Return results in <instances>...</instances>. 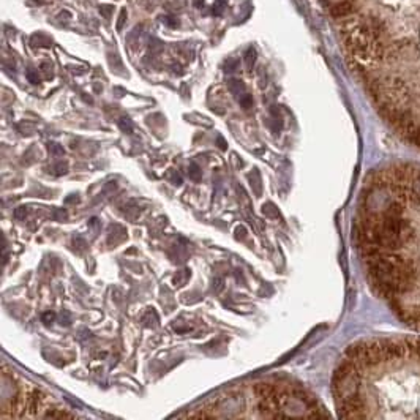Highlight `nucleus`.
Returning a JSON list of instances; mask_svg holds the SVG:
<instances>
[{"instance_id": "f257e3e1", "label": "nucleus", "mask_w": 420, "mask_h": 420, "mask_svg": "<svg viewBox=\"0 0 420 420\" xmlns=\"http://www.w3.org/2000/svg\"><path fill=\"white\" fill-rule=\"evenodd\" d=\"M378 294L420 330V171L392 168L366 188L354 228Z\"/></svg>"}, {"instance_id": "f03ea898", "label": "nucleus", "mask_w": 420, "mask_h": 420, "mask_svg": "<svg viewBox=\"0 0 420 420\" xmlns=\"http://www.w3.org/2000/svg\"><path fill=\"white\" fill-rule=\"evenodd\" d=\"M343 418H420V338L354 344L334 374Z\"/></svg>"}, {"instance_id": "7ed1b4c3", "label": "nucleus", "mask_w": 420, "mask_h": 420, "mask_svg": "<svg viewBox=\"0 0 420 420\" xmlns=\"http://www.w3.org/2000/svg\"><path fill=\"white\" fill-rule=\"evenodd\" d=\"M352 12H354V4L351 0H343V2H338L330 6V14L334 18H344L348 14H351Z\"/></svg>"}, {"instance_id": "20e7f679", "label": "nucleus", "mask_w": 420, "mask_h": 420, "mask_svg": "<svg viewBox=\"0 0 420 420\" xmlns=\"http://www.w3.org/2000/svg\"><path fill=\"white\" fill-rule=\"evenodd\" d=\"M278 390H280L278 386H272L268 382H261V384L254 386V394H256L258 398H268V396L275 395Z\"/></svg>"}, {"instance_id": "39448f33", "label": "nucleus", "mask_w": 420, "mask_h": 420, "mask_svg": "<svg viewBox=\"0 0 420 420\" xmlns=\"http://www.w3.org/2000/svg\"><path fill=\"white\" fill-rule=\"evenodd\" d=\"M228 88L231 90V94L242 96L245 94V84L238 79H229L228 81Z\"/></svg>"}, {"instance_id": "423d86ee", "label": "nucleus", "mask_w": 420, "mask_h": 420, "mask_svg": "<svg viewBox=\"0 0 420 420\" xmlns=\"http://www.w3.org/2000/svg\"><path fill=\"white\" fill-rule=\"evenodd\" d=\"M49 169V172L51 174H54V176H64V174H66L68 172V164L64 162H58V163H56V164H52V166H49L48 168Z\"/></svg>"}, {"instance_id": "0eeeda50", "label": "nucleus", "mask_w": 420, "mask_h": 420, "mask_svg": "<svg viewBox=\"0 0 420 420\" xmlns=\"http://www.w3.org/2000/svg\"><path fill=\"white\" fill-rule=\"evenodd\" d=\"M188 177L193 180V182H199V180H201V177H202V174H201V168H199L196 163H192L190 164V168H188Z\"/></svg>"}, {"instance_id": "6e6552de", "label": "nucleus", "mask_w": 420, "mask_h": 420, "mask_svg": "<svg viewBox=\"0 0 420 420\" xmlns=\"http://www.w3.org/2000/svg\"><path fill=\"white\" fill-rule=\"evenodd\" d=\"M48 152L52 156H62L65 154V150H64L62 146L57 144V142H48Z\"/></svg>"}, {"instance_id": "1a4fd4ad", "label": "nucleus", "mask_w": 420, "mask_h": 420, "mask_svg": "<svg viewBox=\"0 0 420 420\" xmlns=\"http://www.w3.org/2000/svg\"><path fill=\"white\" fill-rule=\"evenodd\" d=\"M188 276H190V272L186 268H184V270H178V272L176 274V276H174V284H177V286H182V284H185V282L188 280Z\"/></svg>"}, {"instance_id": "9d476101", "label": "nucleus", "mask_w": 420, "mask_h": 420, "mask_svg": "<svg viewBox=\"0 0 420 420\" xmlns=\"http://www.w3.org/2000/svg\"><path fill=\"white\" fill-rule=\"evenodd\" d=\"M250 184L253 185L256 194L261 193V178H259V172L258 171H253V174L250 176Z\"/></svg>"}, {"instance_id": "9b49d317", "label": "nucleus", "mask_w": 420, "mask_h": 420, "mask_svg": "<svg viewBox=\"0 0 420 420\" xmlns=\"http://www.w3.org/2000/svg\"><path fill=\"white\" fill-rule=\"evenodd\" d=\"M166 177L169 178V182H171L172 185H177V186H180L182 185V177H180V174L177 172V171H169L168 174H166Z\"/></svg>"}, {"instance_id": "f8f14e48", "label": "nucleus", "mask_w": 420, "mask_h": 420, "mask_svg": "<svg viewBox=\"0 0 420 420\" xmlns=\"http://www.w3.org/2000/svg\"><path fill=\"white\" fill-rule=\"evenodd\" d=\"M238 103H240V106H242L244 109H250V108L253 106V98H252V95L244 94L242 96H238Z\"/></svg>"}, {"instance_id": "ddd939ff", "label": "nucleus", "mask_w": 420, "mask_h": 420, "mask_svg": "<svg viewBox=\"0 0 420 420\" xmlns=\"http://www.w3.org/2000/svg\"><path fill=\"white\" fill-rule=\"evenodd\" d=\"M52 218L57 220V222H64V220L68 218V214L65 208H52Z\"/></svg>"}, {"instance_id": "4468645a", "label": "nucleus", "mask_w": 420, "mask_h": 420, "mask_svg": "<svg viewBox=\"0 0 420 420\" xmlns=\"http://www.w3.org/2000/svg\"><path fill=\"white\" fill-rule=\"evenodd\" d=\"M118 126L124 130V132H126V133H132L133 132V125H132V122H130V118L128 117H122L118 120Z\"/></svg>"}, {"instance_id": "2eb2a0df", "label": "nucleus", "mask_w": 420, "mask_h": 420, "mask_svg": "<svg viewBox=\"0 0 420 420\" xmlns=\"http://www.w3.org/2000/svg\"><path fill=\"white\" fill-rule=\"evenodd\" d=\"M44 417L46 418H72L73 416L66 414V412H62V411H49Z\"/></svg>"}, {"instance_id": "dca6fc26", "label": "nucleus", "mask_w": 420, "mask_h": 420, "mask_svg": "<svg viewBox=\"0 0 420 420\" xmlns=\"http://www.w3.org/2000/svg\"><path fill=\"white\" fill-rule=\"evenodd\" d=\"M86 246H87V244H86V240L81 236H74L73 237V248H76L78 252H82Z\"/></svg>"}, {"instance_id": "f3484780", "label": "nucleus", "mask_w": 420, "mask_h": 420, "mask_svg": "<svg viewBox=\"0 0 420 420\" xmlns=\"http://www.w3.org/2000/svg\"><path fill=\"white\" fill-rule=\"evenodd\" d=\"M262 212L267 215V216H278V210H276V207H274V204H266L264 207H262Z\"/></svg>"}, {"instance_id": "a211bd4d", "label": "nucleus", "mask_w": 420, "mask_h": 420, "mask_svg": "<svg viewBox=\"0 0 420 420\" xmlns=\"http://www.w3.org/2000/svg\"><path fill=\"white\" fill-rule=\"evenodd\" d=\"M254 60H256V51L254 49H248V52H246V56H245V62H246V65L252 68L253 65H254Z\"/></svg>"}, {"instance_id": "6ab92c4d", "label": "nucleus", "mask_w": 420, "mask_h": 420, "mask_svg": "<svg viewBox=\"0 0 420 420\" xmlns=\"http://www.w3.org/2000/svg\"><path fill=\"white\" fill-rule=\"evenodd\" d=\"M224 288V283H223V280L222 278H215L214 280V283H212V291L214 292H222V289Z\"/></svg>"}, {"instance_id": "aec40b11", "label": "nucleus", "mask_w": 420, "mask_h": 420, "mask_svg": "<svg viewBox=\"0 0 420 420\" xmlns=\"http://www.w3.org/2000/svg\"><path fill=\"white\" fill-rule=\"evenodd\" d=\"M114 12V6L112 5H100V13H102L104 18H109L111 16V13Z\"/></svg>"}, {"instance_id": "412c9836", "label": "nucleus", "mask_w": 420, "mask_h": 420, "mask_svg": "<svg viewBox=\"0 0 420 420\" xmlns=\"http://www.w3.org/2000/svg\"><path fill=\"white\" fill-rule=\"evenodd\" d=\"M27 79L32 84H38L40 82V76L34 72V70H27Z\"/></svg>"}, {"instance_id": "4be33fe9", "label": "nucleus", "mask_w": 420, "mask_h": 420, "mask_svg": "<svg viewBox=\"0 0 420 420\" xmlns=\"http://www.w3.org/2000/svg\"><path fill=\"white\" fill-rule=\"evenodd\" d=\"M125 21H126V12H125V10H122V12H120V16H118V21H117V30L124 28V22Z\"/></svg>"}, {"instance_id": "5701e85b", "label": "nucleus", "mask_w": 420, "mask_h": 420, "mask_svg": "<svg viewBox=\"0 0 420 420\" xmlns=\"http://www.w3.org/2000/svg\"><path fill=\"white\" fill-rule=\"evenodd\" d=\"M54 318H56V314L51 312V313H44L43 316H42V319H43V322L44 324H51L52 321H54Z\"/></svg>"}, {"instance_id": "b1692460", "label": "nucleus", "mask_w": 420, "mask_h": 420, "mask_svg": "<svg viewBox=\"0 0 420 420\" xmlns=\"http://www.w3.org/2000/svg\"><path fill=\"white\" fill-rule=\"evenodd\" d=\"M236 68H237V62H234V60H229V62L224 65V72L231 73V72H234Z\"/></svg>"}, {"instance_id": "393cba45", "label": "nucleus", "mask_w": 420, "mask_h": 420, "mask_svg": "<svg viewBox=\"0 0 420 420\" xmlns=\"http://www.w3.org/2000/svg\"><path fill=\"white\" fill-rule=\"evenodd\" d=\"M14 216H16L18 220H24V216H26V208H24V207H18V208L14 210Z\"/></svg>"}, {"instance_id": "a878e982", "label": "nucleus", "mask_w": 420, "mask_h": 420, "mask_svg": "<svg viewBox=\"0 0 420 420\" xmlns=\"http://www.w3.org/2000/svg\"><path fill=\"white\" fill-rule=\"evenodd\" d=\"M236 236L240 237V238H244L245 237V228H237L236 229Z\"/></svg>"}, {"instance_id": "bb28decb", "label": "nucleus", "mask_w": 420, "mask_h": 420, "mask_svg": "<svg viewBox=\"0 0 420 420\" xmlns=\"http://www.w3.org/2000/svg\"><path fill=\"white\" fill-rule=\"evenodd\" d=\"M78 201H79V198H78V196H72V198H66V201H65V202L68 204V202H78Z\"/></svg>"}, {"instance_id": "cd10ccee", "label": "nucleus", "mask_w": 420, "mask_h": 420, "mask_svg": "<svg viewBox=\"0 0 420 420\" xmlns=\"http://www.w3.org/2000/svg\"><path fill=\"white\" fill-rule=\"evenodd\" d=\"M218 146H220V148H223V150L226 148V144H224V141H223L222 138H218Z\"/></svg>"}]
</instances>
